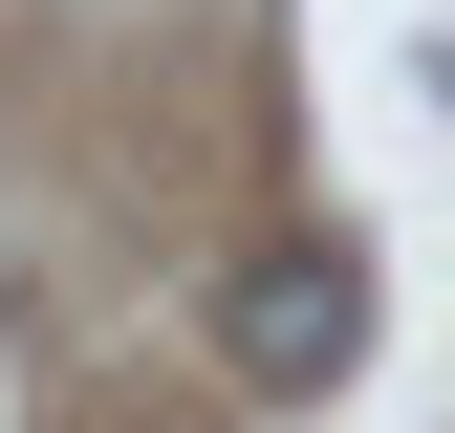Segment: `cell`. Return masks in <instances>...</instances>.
I'll return each mask as SVG.
<instances>
[{"mask_svg": "<svg viewBox=\"0 0 455 433\" xmlns=\"http://www.w3.org/2000/svg\"><path fill=\"white\" fill-rule=\"evenodd\" d=\"M217 347H239V390H347L369 368V260L347 239H282L217 282Z\"/></svg>", "mask_w": 455, "mask_h": 433, "instance_id": "1", "label": "cell"}]
</instances>
